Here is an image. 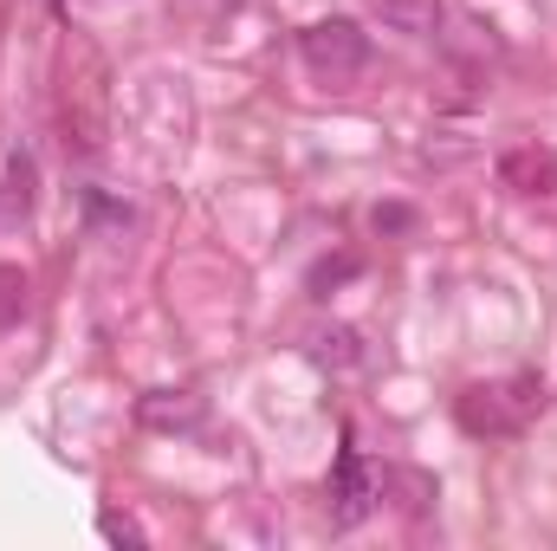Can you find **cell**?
I'll return each mask as SVG.
<instances>
[{"mask_svg": "<svg viewBox=\"0 0 557 551\" xmlns=\"http://www.w3.org/2000/svg\"><path fill=\"white\" fill-rule=\"evenodd\" d=\"M545 409V383L532 370L506 377V383H473L460 403H454V421L473 434V441H506V434H525L532 415Z\"/></svg>", "mask_w": 557, "mask_h": 551, "instance_id": "1", "label": "cell"}, {"mask_svg": "<svg viewBox=\"0 0 557 551\" xmlns=\"http://www.w3.org/2000/svg\"><path fill=\"white\" fill-rule=\"evenodd\" d=\"M298 52H305V65H311L318 78H357V72L370 65V33H363L357 20L331 13V20H311V26L298 33Z\"/></svg>", "mask_w": 557, "mask_h": 551, "instance_id": "2", "label": "cell"}, {"mask_svg": "<svg viewBox=\"0 0 557 551\" xmlns=\"http://www.w3.org/2000/svg\"><path fill=\"white\" fill-rule=\"evenodd\" d=\"M324 493H331V526H363V519L376 513V500H383V474H376V467H370L350 441H344Z\"/></svg>", "mask_w": 557, "mask_h": 551, "instance_id": "3", "label": "cell"}, {"mask_svg": "<svg viewBox=\"0 0 557 551\" xmlns=\"http://www.w3.org/2000/svg\"><path fill=\"white\" fill-rule=\"evenodd\" d=\"M499 182H506L512 195H552L557 188V156L539 149V143H512V149L499 156Z\"/></svg>", "mask_w": 557, "mask_h": 551, "instance_id": "4", "label": "cell"}, {"mask_svg": "<svg viewBox=\"0 0 557 551\" xmlns=\"http://www.w3.org/2000/svg\"><path fill=\"white\" fill-rule=\"evenodd\" d=\"M201 396H188V390H149L137 396V421L143 428H156V434H188V428H201Z\"/></svg>", "mask_w": 557, "mask_h": 551, "instance_id": "5", "label": "cell"}, {"mask_svg": "<svg viewBox=\"0 0 557 551\" xmlns=\"http://www.w3.org/2000/svg\"><path fill=\"white\" fill-rule=\"evenodd\" d=\"M370 13L389 33H409V39H434L447 26V0H370Z\"/></svg>", "mask_w": 557, "mask_h": 551, "instance_id": "6", "label": "cell"}, {"mask_svg": "<svg viewBox=\"0 0 557 551\" xmlns=\"http://www.w3.org/2000/svg\"><path fill=\"white\" fill-rule=\"evenodd\" d=\"M33 182H39L33 156L26 149H7V188H0V215L7 221H26L33 215Z\"/></svg>", "mask_w": 557, "mask_h": 551, "instance_id": "7", "label": "cell"}, {"mask_svg": "<svg viewBox=\"0 0 557 551\" xmlns=\"http://www.w3.org/2000/svg\"><path fill=\"white\" fill-rule=\"evenodd\" d=\"M311 357H318L324 370H363V364H370V351H363L357 331H324V338L311 344Z\"/></svg>", "mask_w": 557, "mask_h": 551, "instance_id": "8", "label": "cell"}, {"mask_svg": "<svg viewBox=\"0 0 557 551\" xmlns=\"http://www.w3.org/2000/svg\"><path fill=\"white\" fill-rule=\"evenodd\" d=\"M26 318V273L20 267H0V331Z\"/></svg>", "mask_w": 557, "mask_h": 551, "instance_id": "9", "label": "cell"}, {"mask_svg": "<svg viewBox=\"0 0 557 551\" xmlns=\"http://www.w3.org/2000/svg\"><path fill=\"white\" fill-rule=\"evenodd\" d=\"M98 532H104L111 546H143V532L124 519V513H104V519H98Z\"/></svg>", "mask_w": 557, "mask_h": 551, "instance_id": "10", "label": "cell"}, {"mask_svg": "<svg viewBox=\"0 0 557 551\" xmlns=\"http://www.w3.org/2000/svg\"><path fill=\"white\" fill-rule=\"evenodd\" d=\"M370 221H376V234H403V228H416V215H409V208H376Z\"/></svg>", "mask_w": 557, "mask_h": 551, "instance_id": "11", "label": "cell"}, {"mask_svg": "<svg viewBox=\"0 0 557 551\" xmlns=\"http://www.w3.org/2000/svg\"><path fill=\"white\" fill-rule=\"evenodd\" d=\"M357 273V260H337V267H318V273H311V285H318V292H324V285H331V279H350Z\"/></svg>", "mask_w": 557, "mask_h": 551, "instance_id": "12", "label": "cell"}]
</instances>
